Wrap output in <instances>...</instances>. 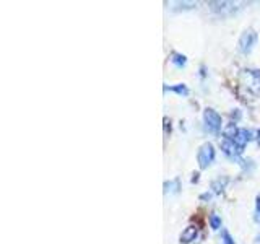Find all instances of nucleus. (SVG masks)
Returning <instances> with one entry per match:
<instances>
[{"mask_svg": "<svg viewBox=\"0 0 260 244\" xmlns=\"http://www.w3.org/2000/svg\"><path fill=\"white\" fill-rule=\"evenodd\" d=\"M219 148H221L223 155L228 160H231L233 163H238L242 169H247V163H250V161H246L242 158L244 150L239 148L233 140H226V138H223V140L219 142Z\"/></svg>", "mask_w": 260, "mask_h": 244, "instance_id": "nucleus-1", "label": "nucleus"}, {"mask_svg": "<svg viewBox=\"0 0 260 244\" xmlns=\"http://www.w3.org/2000/svg\"><path fill=\"white\" fill-rule=\"evenodd\" d=\"M203 127L208 134L211 135H219V132L224 129L223 127V119L219 116V112L213 108H205L203 109Z\"/></svg>", "mask_w": 260, "mask_h": 244, "instance_id": "nucleus-2", "label": "nucleus"}, {"mask_svg": "<svg viewBox=\"0 0 260 244\" xmlns=\"http://www.w3.org/2000/svg\"><path fill=\"white\" fill-rule=\"evenodd\" d=\"M257 39H258V35L254 28H247L241 33V36L238 39V51L241 54H250L254 51V47L257 44Z\"/></svg>", "mask_w": 260, "mask_h": 244, "instance_id": "nucleus-3", "label": "nucleus"}, {"mask_svg": "<svg viewBox=\"0 0 260 244\" xmlns=\"http://www.w3.org/2000/svg\"><path fill=\"white\" fill-rule=\"evenodd\" d=\"M216 157V150L211 142H205L200 145V148L197 151V163H199V168L203 169H208L211 165H213Z\"/></svg>", "mask_w": 260, "mask_h": 244, "instance_id": "nucleus-4", "label": "nucleus"}, {"mask_svg": "<svg viewBox=\"0 0 260 244\" xmlns=\"http://www.w3.org/2000/svg\"><path fill=\"white\" fill-rule=\"evenodd\" d=\"M242 85L246 86L252 95L260 93V70L258 69H246L241 73Z\"/></svg>", "mask_w": 260, "mask_h": 244, "instance_id": "nucleus-5", "label": "nucleus"}, {"mask_svg": "<svg viewBox=\"0 0 260 244\" xmlns=\"http://www.w3.org/2000/svg\"><path fill=\"white\" fill-rule=\"evenodd\" d=\"M208 5H210L211 12H213L215 15L221 16V18H226V16L234 15L241 8L239 5H244V4H238V2H210Z\"/></svg>", "mask_w": 260, "mask_h": 244, "instance_id": "nucleus-6", "label": "nucleus"}, {"mask_svg": "<svg viewBox=\"0 0 260 244\" xmlns=\"http://www.w3.org/2000/svg\"><path fill=\"white\" fill-rule=\"evenodd\" d=\"M254 138V130H250V129H239V132H238V135L234 137V143L239 146V148H246L247 146V143Z\"/></svg>", "mask_w": 260, "mask_h": 244, "instance_id": "nucleus-7", "label": "nucleus"}, {"mask_svg": "<svg viewBox=\"0 0 260 244\" xmlns=\"http://www.w3.org/2000/svg\"><path fill=\"white\" fill-rule=\"evenodd\" d=\"M197 238H199V228L193 226V225H189L181 233V236H179V241H181L182 244H190V242H193Z\"/></svg>", "mask_w": 260, "mask_h": 244, "instance_id": "nucleus-8", "label": "nucleus"}, {"mask_svg": "<svg viewBox=\"0 0 260 244\" xmlns=\"http://www.w3.org/2000/svg\"><path fill=\"white\" fill-rule=\"evenodd\" d=\"M162 89H165V93L171 92V93H174L177 96H182V98L189 96V93H190L189 86H187L185 83H176V85H171V86L165 85V86H162Z\"/></svg>", "mask_w": 260, "mask_h": 244, "instance_id": "nucleus-9", "label": "nucleus"}, {"mask_svg": "<svg viewBox=\"0 0 260 244\" xmlns=\"http://www.w3.org/2000/svg\"><path fill=\"white\" fill-rule=\"evenodd\" d=\"M228 182H230V177H228V176L218 177V179H215V181L210 184V189L208 191L213 194V195H219V194H221L226 189Z\"/></svg>", "mask_w": 260, "mask_h": 244, "instance_id": "nucleus-10", "label": "nucleus"}, {"mask_svg": "<svg viewBox=\"0 0 260 244\" xmlns=\"http://www.w3.org/2000/svg\"><path fill=\"white\" fill-rule=\"evenodd\" d=\"M165 194H179L181 192V179L174 177V179H169V181H165Z\"/></svg>", "mask_w": 260, "mask_h": 244, "instance_id": "nucleus-11", "label": "nucleus"}, {"mask_svg": "<svg viewBox=\"0 0 260 244\" xmlns=\"http://www.w3.org/2000/svg\"><path fill=\"white\" fill-rule=\"evenodd\" d=\"M169 62L174 65L176 69H184L185 65H187V57L184 55V54H181V52H171V55H169Z\"/></svg>", "mask_w": 260, "mask_h": 244, "instance_id": "nucleus-12", "label": "nucleus"}, {"mask_svg": "<svg viewBox=\"0 0 260 244\" xmlns=\"http://www.w3.org/2000/svg\"><path fill=\"white\" fill-rule=\"evenodd\" d=\"M208 222H210V228H211V230H213V231H218L219 228H221V225H223L221 217L216 215V214H211V215H210V218H208Z\"/></svg>", "mask_w": 260, "mask_h": 244, "instance_id": "nucleus-13", "label": "nucleus"}, {"mask_svg": "<svg viewBox=\"0 0 260 244\" xmlns=\"http://www.w3.org/2000/svg\"><path fill=\"white\" fill-rule=\"evenodd\" d=\"M219 241H221V244H236L234 238L226 228H221V238H219Z\"/></svg>", "mask_w": 260, "mask_h": 244, "instance_id": "nucleus-14", "label": "nucleus"}, {"mask_svg": "<svg viewBox=\"0 0 260 244\" xmlns=\"http://www.w3.org/2000/svg\"><path fill=\"white\" fill-rule=\"evenodd\" d=\"M254 222L260 225V192L255 195V207H254Z\"/></svg>", "mask_w": 260, "mask_h": 244, "instance_id": "nucleus-15", "label": "nucleus"}, {"mask_svg": "<svg viewBox=\"0 0 260 244\" xmlns=\"http://www.w3.org/2000/svg\"><path fill=\"white\" fill-rule=\"evenodd\" d=\"M211 199H213V194H211L210 191H207L205 194L200 195V200H205V202H210Z\"/></svg>", "mask_w": 260, "mask_h": 244, "instance_id": "nucleus-16", "label": "nucleus"}, {"mask_svg": "<svg viewBox=\"0 0 260 244\" xmlns=\"http://www.w3.org/2000/svg\"><path fill=\"white\" fill-rule=\"evenodd\" d=\"M205 77H207V67L205 65H200V78L203 80Z\"/></svg>", "mask_w": 260, "mask_h": 244, "instance_id": "nucleus-17", "label": "nucleus"}, {"mask_svg": "<svg viewBox=\"0 0 260 244\" xmlns=\"http://www.w3.org/2000/svg\"><path fill=\"white\" fill-rule=\"evenodd\" d=\"M255 242H257V244H260V234H258V236H255Z\"/></svg>", "mask_w": 260, "mask_h": 244, "instance_id": "nucleus-18", "label": "nucleus"}, {"mask_svg": "<svg viewBox=\"0 0 260 244\" xmlns=\"http://www.w3.org/2000/svg\"><path fill=\"white\" fill-rule=\"evenodd\" d=\"M257 138H258V143H260V130H258V137Z\"/></svg>", "mask_w": 260, "mask_h": 244, "instance_id": "nucleus-19", "label": "nucleus"}]
</instances>
